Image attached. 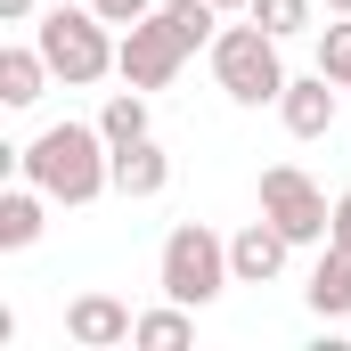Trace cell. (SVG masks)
I'll return each instance as SVG.
<instances>
[{
    "label": "cell",
    "mask_w": 351,
    "mask_h": 351,
    "mask_svg": "<svg viewBox=\"0 0 351 351\" xmlns=\"http://www.w3.org/2000/svg\"><path fill=\"white\" fill-rule=\"evenodd\" d=\"M262 213L294 237V245H327V237H335V204L319 196V180L302 172V164H269L262 172Z\"/></svg>",
    "instance_id": "cell-5"
},
{
    "label": "cell",
    "mask_w": 351,
    "mask_h": 351,
    "mask_svg": "<svg viewBox=\"0 0 351 351\" xmlns=\"http://www.w3.org/2000/svg\"><path fill=\"white\" fill-rule=\"evenodd\" d=\"M213 8H254V0H213Z\"/></svg>",
    "instance_id": "cell-22"
},
{
    "label": "cell",
    "mask_w": 351,
    "mask_h": 351,
    "mask_svg": "<svg viewBox=\"0 0 351 351\" xmlns=\"http://www.w3.org/2000/svg\"><path fill=\"white\" fill-rule=\"evenodd\" d=\"M188 66V41L172 33V16L156 8V16H139V25H123V49H114V74L131 90H172V74Z\"/></svg>",
    "instance_id": "cell-6"
},
{
    "label": "cell",
    "mask_w": 351,
    "mask_h": 351,
    "mask_svg": "<svg viewBox=\"0 0 351 351\" xmlns=\"http://www.w3.org/2000/svg\"><path fill=\"white\" fill-rule=\"evenodd\" d=\"M335 237H343V245H351V188H343V196H335Z\"/></svg>",
    "instance_id": "cell-20"
},
{
    "label": "cell",
    "mask_w": 351,
    "mask_h": 351,
    "mask_svg": "<svg viewBox=\"0 0 351 351\" xmlns=\"http://www.w3.org/2000/svg\"><path fill=\"white\" fill-rule=\"evenodd\" d=\"M188 335H196L188 302H164V311H139V327H131V343H139V351H180Z\"/></svg>",
    "instance_id": "cell-15"
},
{
    "label": "cell",
    "mask_w": 351,
    "mask_h": 351,
    "mask_svg": "<svg viewBox=\"0 0 351 351\" xmlns=\"http://www.w3.org/2000/svg\"><path fill=\"white\" fill-rule=\"evenodd\" d=\"M131 327H139V319H131V311H123L114 294H74V302H66V335H74L82 351L131 343Z\"/></svg>",
    "instance_id": "cell-9"
},
{
    "label": "cell",
    "mask_w": 351,
    "mask_h": 351,
    "mask_svg": "<svg viewBox=\"0 0 351 351\" xmlns=\"http://www.w3.org/2000/svg\"><path fill=\"white\" fill-rule=\"evenodd\" d=\"M156 8L172 16V33L188 49H213V33H221V8H213V0H156Z\"/></svg>",
    "instance_id": "cell-16"
},
{
    "label": "cell",
    "mask_w": 351,
    "mask_h": 351,
    "mask_svg": "<svg viewBox=\"0 0 351 351\" xmlns=\"http://www.w3.org/2000/svg\"><path fill=\"white\" fill-rule=\"evenodd\" d=\"M302 294H311V311H319V319H351V245H343V237H327V245H319V269H311V286H302Z\"/></svg>",
    "instance_id": "cell-11"
},
{
    "label": "cell",
    "mask_w": 351,
    "mask_h": 351,
    "mask_svg": "<svg viewBox=\"0 0 351 351\" xmlns=\"http://www.w3.org/2000/svg\"><path fill=\"white\" fill-rule=\"evenodd\" d=\"M286 254H294V237L278 229V221H245L237 237H229V269H237V286H269L278 269H286Z\"/></svg>",
    "instance_id": "cell-8"
},
{
    "label": "cell",
    "mask_w": 351,
    "mask_h": 351,
    "mask_svg": "<svg viewBox=\"0 0 351 351\" xmlns=\"http://www.w3.org/2000/svg\"><path fill=\"white\" fill-rule=\"evenodd\" d=\"M319 74H335L351 90V16H335L327 33H319Z\"/></svg>",
    "instance_id": "cell-18"
},
{
    "label": "cell",
    "mask_w": 351,
    "mask_h": 351,
    "mask_svg": "<svg viewBox=\"0 0 351 351\" xmlns=\"http://www.w3.org/2000/svg\"><path fill=\"white\" fill-rule=\"evenodd\" d=\"M164 188H172V156H164L156 139H131V147H114V196L147 204V196H164Z\"/></svg>",
    "instance_id": "cell-10"
},
{
    "label": "cell",
    "mask_w": 351,
    "mask_h": 351,
    "mask_svg": "<svg viewBox=\"0 0 351 351\" xmlns=\"http://www.w3.org/2000/svg\"><path fill=\"white\" fill-rule=\"evenodd\" d=\"M106 25H139V16H156V0H90Z\"/></svg>",
    "instance_id": "cell-19"
},
{
    "label": "cell",
    "mask_w": 351,
    "mask_h": 351,
    "mask_svg": "<svg viewBox=\"0 0 351 351\" xmlns=\"http://www.w3.org/2000/svg\"><path fill=\"white\" fill-rule=\"evenodd\" d=\"M213 82L229 90L237 106H278L294 74H286L269 25H221V33H213Z\"/></svg>",
    "instance_id": "cell-3"
},
{
    "label": "cell",
    "mask_w": 351,
    "mask_h": 351,
    "mask_svg": "<svg viewBox=\"0 0 351 351\" xmlns=\"http://www.w3.org/2000/svg\"><path fill=\"white\" fill-rule=\"evenodd\" d=\"M327 8H335V16H351V0H327Z\"/></svg>",
    "instance_id": "cell-23"
},
{
    "label": "cell",
    "mask_w": 351,
    "mask_h": 351,
    "mask_svg": "<svg viewBox=\"0 0 351 351\" xmlns=\"http://www.w3.org/2000/svg\"><path fill=\"white\" fill-rule=\"evenodd\" d=\"M41 204H49V196H41V188H33V180H25V188H8V196H0V254H25V245H33V237H41Z\"/></svg>",
    "instance_id": "cell-13"
},
{
    "label": "cell",
    "mask_w": 351,
    "mask_h": 351,
    "mask_svg": "<svg viewBox=\"0 0 351 351\" xmlns=\"http://www.w3.org/2000/svg\"><path fill=\"white\" fill-rule=\"evenodd\" d=\"M41 82H49V58H41V41L25 49H0V106H33L41 98Z\"/></svg>",
    "instance_id": "cell-12"
},
{
    "label": "cell",
    "mask_w": 351,
    "mask_h": 351,
    "mask_svg": "<svg viewBox=\"0 0 351 351\" xmlns=\"http://www.w3.org/2000/svg\"><path fill=\"white\" fill-rule=\"evenodd\" d=\"M16 172L49 204H98L114 188V147H106L98 123H49L33 147H16Z\"/></svg>",
    "instance_id": "cell-1"
},
{
    "label": "cell",
    "mask_w": 351,
    "mask_h": 351,
    "mask_svg": "<svg viewBox=\"0 0 351 351\" xmlns=\"http://www.w3.org/2000/svg\"><path fill=\"white\" fill-rule=\"evenodd\" d=\"M245 16H254V25H269V33H278V41H294V33H302V25H311V0H254V8H245Z\"/></svg>",
    "instance_id": "cell-17"
},
{
    "label": "cell",
    "mask_w": 351,
    "mask_h": 351,
    "mask_svg": "<svg viewBox=\"0 0 351 351\" xmlns=\"http://www.w3.org/2000/svg\"><path fill=\"white\" fill-rule=\"evenodd\" d=\"M33 41H41L49 74H58L66 90H90V82H106V74H114V49H123V41L106 33V16H98L90 0H82V8H49V16L33 25Z\"/></svg>",
    "instance_id": "cell-2"
},
{
    "label": "cell",
    "mask_w": 351,
    "mask_h": 351,
    "mask_svg": "<svg viewBox=\"0 0 351 351\" xmlns=\"http://www.w3.org/2000/svg\"><path fill=\"white\" fill-rule=\"evenodd\" d=\"M156 286H164V302L204 311L221 286H237V269H229V237H213L204 221H180L172 237H164V254H156Z\"/></svg>",
    "instance_id": "cell-4"
},
{
    "label": "cell",
    "mask_w": 351,
    "mask_h": 351,
    "mask_svg": "<svg viewBox=\"0 0 351 351\" xmlns=\"http://www.w3.org/2000/svg\"><path fill=\"white\" fill-rule=\"evenodd\" d=\"M0 16H8V25H25V16H33V0H0Z\"/></svg>",
    "instance_id": "cell-21"
},
{
    "label": "cell",
    "mask_w": 351,
    "mask_h": 351,
    "mask_svg": "<svg viewBox=\"0 0 351 351\" xmlns=\"http://www.w3.org/2000/svg\"><path fill=\"white\" fill-rule=\"evenodd\" d=\"M335 114H343V82L335 74H302V82H286V98H278V123L294 139H327Z\"/></svg>",
    "instance_id": "cell-7"
},
{
    "label": "cell",
    "mask_w": 351,
    "mask_h": 351,
    "mask_svg": "<svg viewBox=\"0 0 351 351\" xmlns=\"http://www.w3.org/2000/svg\"><path fill=\"white\" fill-rule=\"evenodd\" d=\"M98 131H106V147H131V139H156V131H147V90H114V98H106V106H98Z\"/></svg>",
    "instance_id": "cell-14"
}]
</instances>
